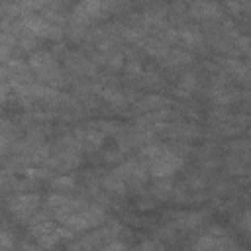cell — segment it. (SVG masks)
Masks as SVG:
<instances>
[{
  "label": "cell",
  "mask_w": 251,
  "mask_h": 251,
  "mask_svg": "<svg viewBox=\"0 0 251 251\" xmlns=\"http://www.w3.org/2000/svg\"><path fill=\"white\" fill-rule=\"evenodd\" d=\"M37 206V196H31V194H24V196H16L14 198V204H12V210L20 216H27L35 210Z\"/></svg>",
  "instance_id": "obj_1"
},
{
  "label": "cell",
  "mask_w": 251,
  "mask_h": 251,
  "mask_svg": "<svg viewBox=\"0 0 251 251\" xmlns=\"http://www.w3.org/2000/svg\"><path fill=\"white\" fill-rule=\"evenodd\" d=\"M53 184H55L57 188H65V190H67V188H73V186H75V180L69 178V176H61V178H57Z\"/></svg>",
  "instance_id": "obj_2"
}]
</instances>
